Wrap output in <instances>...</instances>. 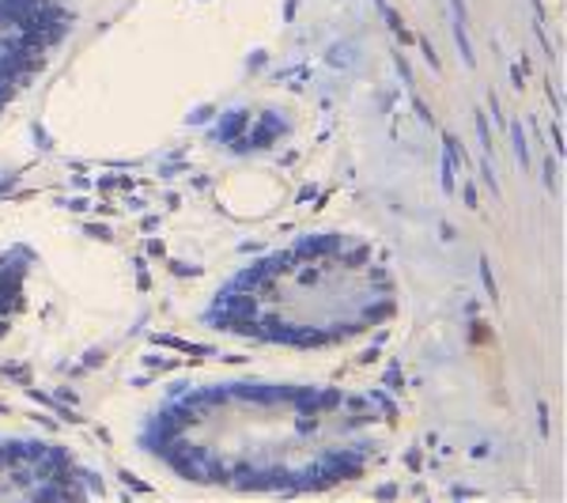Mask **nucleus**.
<instances>
[{
	"label": "nucleus",
	"mask_w": 567,
	"mask_h": 503,
	"mask_svg": "<svg viewBox=\"0 0 567 503\" xmlns=\"http://www.w3.org/2000/svg\"><path fill=\"white\" fill-rule=\"evenodd\" d=\"M379 417L341 390L224 382L155 413L152 451L194 481L235 489H315L371 462Z\"/></svg>",
	"instance_id": "f257e3e1"
},
{
	"label": "nucleus",
	"mask_w": 567,
	"mask_h": 503,
	"mask_svg": "<svg viewBox=\"0 0 567 503\" xmlns=\"http://www.w3.org/2000/svg\"><path fill=\"white\" fill-rule=\"evenodd\" d=\"M390 310V285L368 246L349 239L299 243L246 269L219 291L224 329L284 345H326L363 333Z\"/></svg>",
	"instance_id": "f03ea898"
}]
</instances>
